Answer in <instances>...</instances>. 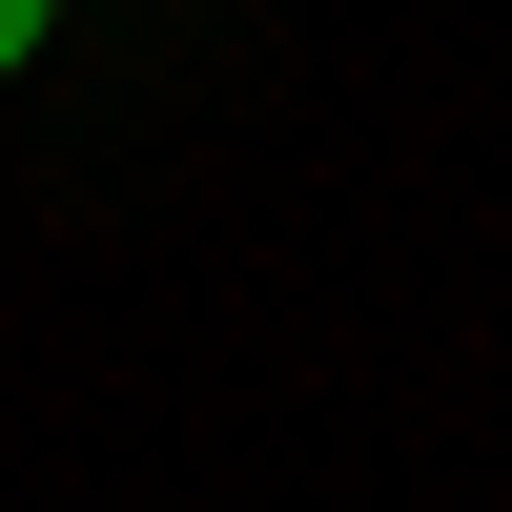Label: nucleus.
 Segmentation results:
<instances>
[{"label": "nucleus", "mask_w": 512, "mask_h": 512, "mask_svg": "<svg viewBox=\"0 0 512 512\" xmlns=\"http://www.w3.org/2000/svg\"><path fill=\"white\" fill-rule=\"evenodd\" d=\"M41 21H62V0H0V82H21V62H41Z\"/></svg>", "instance_id": "nucleus-1"}]
</instances>
